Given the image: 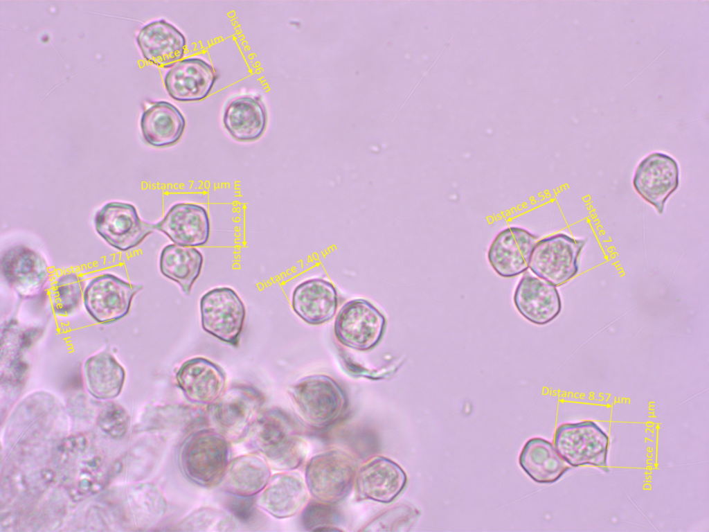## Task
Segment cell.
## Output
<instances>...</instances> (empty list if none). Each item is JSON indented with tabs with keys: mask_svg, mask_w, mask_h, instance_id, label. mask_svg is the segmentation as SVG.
Instances as JSON below:
<instances>
[{
	"mask_svg": "<svg viewBox=\"0 0 709 532\" xmlns=\"http://www.w3.org/2000/svg\"><path fill=\"white\" fill-rule=\"evenodd\" d=\"M250 440L267 463L279 470L298 468L308 452L298 423L280 409H270L258 417L251 427Z\"/></svg>",
	"mask_w": 709,
	"mask_h": 532,
	"instance_id": "obj_1",
	"label": "cell"
},
{
	"mask_svg": "<svg viewBox=\"0 0 709 532\" xmlns=\"http://www.w3.org/2000/svg\"><path fill=\"white\" fill-rule=\"evenodd\" d=\"M289 394L300 418L315 428L333 424L347 405L342 388L326 375L314 374L300 379L289 388Z\"/></svg>",
	"mask_w": 709,
	"mask_h": 532,
	"instance_id": "obj_2",
	"label": "cell"
},
{
	"mask_svg": "<svg viewBox=\"0 0 709 532\" xmlns=\"http://www.w3.org/2000/svg\"><path fill=\"white\" fill-rule=\"evenodd\" d=\"M356 463L341 450L314 456L305 468V481L311 495L319 502L332 504L343 499L355 479Z\"/></svg>",
	"mask_w": 709,
	"mask_h": 532,
	"instance_id": "obj_3",
	"label": "cell"
},
{
	"mask_svg": "<svg viewBox=\"0 0 709 532\" xmlns=\"http://www.w3.org/2000/svg\"><path fill=\"white\" fill-rule=\"evenodd\" d=\"M264 404L255 387L237 384L229 387L208 409L210 422L226 440L238 441L251 429Z\"/></svg>",
	"mask_w": 709,
	"mask_h": 532,
	"instance_id": "obj_4",
	"label": "cell"
},
{
	"mask_svg": "<svg viewBox=\"0 0 709 532\" xmlns=\"http://www.w3.org/2000/svg\"><path fill=\"white\" fill-rule=\"evenodd\" d=\"M226 439L217 432L201 430L191 436L181 452V465L186 477L204 487L217 484L228 465Z\"/></svg>",
	"mask_w": 709,
	"mask_h": 532,
	"instance_id": "obj_5",
	"label": "cell"
},
{
	"mask_svg": "<svg viewBox=\"0 0 709 532\" xmlns=\"http://www.w3.org/2000/svg\"><path fill=\"white\" fill-rule=\"evenodd\" d=\"M386 328L385 316L373 303L352 299L339 310L334 323L336 339L344 346L358 351L375 348Z\"/></svg>",
	"mask_w": 709,
	"mask_h": 532,
	"instance_id": "obj_6",
	"label": "cell"
},
{
	"mask_svg": "<svg viewBox=\"0 0 709 532\" xmlns=\"http://www.w3.org/2000/svg\"><path fill=\"white\" fill-rule=\"evenodd\" d=\"M609 442L608 435L592 420L564 423L554 437L556 450L569 466L591 465L606 472Z\"/></svg>",
	"mask_w": 709,
	"mask_h": 532,
	"instance_id": "obj_7",
	"label": "cell"
},
{
	"mask_svg": "<svg viewBox=\"0 0 709 532\" xmlns=\"http://www.w3.org/2000/svg\"><path fill=\"white\" fill-rule=\"evenodd\" d=\"M585 240L559 233L538 240L529 268L537 277L560 286L576 276L578 258Z\"/></svg>",
	"mask_w": 709,
	"mask_h": 532,
	"instance_id": "obj_8",
	"label": "cell"
},
{
	"mask_svg": "<svg viewBox=\"0 0 709 532\" xmlns=\"http://www.w3.org/2000/svg\"><path fill=\"white\" fill-rule=\"evenodd\" d=\"M199 309L205 332L232 346L239 344L246 308L235 290L220 287L208 291L200 299Z\"/></svg>",
	"mask_w": 709,
	"mask_h": 532,
	"instance_id": "obj_9",
	"label": "cell"
},
{
	"mask_svg": "<svg viewBox=\"0 0 709 532\" xmlns=\"http://www.w3.org/2000/svg\"><path fill=\"white\" fill-rule=\"evenodd\" d=\"M142 289L110 274L93 278L83 293L84 307L100 323H109L123 318L131 307L133 297Z\"/></svg>",
	"mask_w": 709,
	"mask_h": 532,
	"instance_id": "obj_10",
	"label": "cell"
},
{
	"mask_svg": "<svg viewBox=\"0 0 709 532\" xmlns=\"http://www.w3.org/2000/svg\"><path fill=\"white\" fill-rule=\"evenodd\" d=\"M95 229L110 246L125 251L140 245L154 230V224L143 221L131 204L111 202L96 214Z\"/></svg>",
	"mask_w": 709,
	"mask_h": 532,
	"instance_id": "obj_11",
	"label": "cell"
},
{
	"mask_svg": "<svg viewBox=\"0 0 709 532\" xmlns=\"http://www.w3.org/2000/svg\"><path fill=\"white\" fill-rule=\"evenodd\" d=\"M679 184L677 162L670 155L658 152L651 153L640 162L633 178L635 190L658 213L663 212L665 203Z\"/></svg>",
	"mask_w": 709,
	"mask_h": 532,
	"instance_id": "obj_12",
	"label": "cell"
},
{
	"mask_svg": "<svg viewBox=\"0 0 709 532\" xmlns=\"http://www.w3.org/2000/svg\"><path fill=\"white\" fill-rule=\"evenodd\" d=\"M1 269L10 287L24 299L40 294L49 278L45 259L38 252L21 245L12 246L3 253Z\"/></svg>",
	"mask_w": 709,
	"mask_h": 532,
	"instance_id": "obj_13",
	"label": "cell"
},
{
	"mask_svg": "<svg viewBox=\"0 0 709 532\" xmlns=\"http://www.w3.org/2000/svg\"><path fill=\"white\" fill-rule=\"evenodd\" d=\"M538 237L526 229L509 227L501 230L491 242L487 260L501 277L512 278L526 272Z\"/></svg>",
	"mask_w": 709,
	"mask_h": 532,
	"instance_id": "obj_14",
	"label": "cell"
},
{
	"mask_svg": "<svg viewBox=\"0 0 709 532\" xmlns=\"http://www.w3.org/2000/svg\"><path fill=\"white\" fill-rule=\"evenodd\" d=\"M357 496L359 499L387 504L404 490L407 477L393 461L377 456L364 463L355 476Z\"/></svg>",
	"mask_w": 709,
	"mask_h": 532,
	"instance_id": "obj_15",
	"label": "cell"
},
{
	"mask_svg": "<svg viewBox=\"0 0 709 532\" xmlns=\"http://www.w3.org/2000/svg\"><path fill=\"white\" fill-rule=\"evenodd\" d=\"M218 78L215 69L202 58L181 60L165 73L163 82L168 95L181 102L199 101L212 91Z\"/></svg>",
	"mask_w": 709,
	"mask_h": 532,
	"instance_id": "obj_16",
	"label": "cell"
},
{
	"mask_svg": "<svg viewBox=\"0 0 709 532\" xmlns=\"http://www.w3.org/2000/svg\"><path fill=\"white\" fill-rule=\"evenodd\" d=\"M156 229L174 243L186 247H199L207 243L210 231L206 209L197 204L179 202L172 205L156 224Z\"/></svg>",
	"mask_w": 709,
	"mask_h": 532,
	"instance_id": "obj_17",
	"label": "cell"
},
{
	"mask_svg": "<svg viewBox=\"0 0 709 532\" xmlns=\"http://www.w3.org/2000/svg\"><path fill=\"white\" fill-rule=\"evenodd\" d=\"M175 379L188 400L196 404H211L224 392L226 377L213 362L201 357L184 362Z\"/></svg>",
	"mask_w": 709,
	"mask_h": 532,
	"instance_id": "obj_18",
	"label": "cell"
},
{
	"mask_svg": "<svg viewBox=\"0 0 709 532\" xmlns=\"http://www.w3.org/2000/svg\"><path fill=\"white\" fill-rule=\"evenodd\" d=\"M513 301L518 312L528 321L545 325L561 312L562 301L556 286L531 275L519 281Z\"/></svg>",
	"mask_w": 709,
	"mask_h": 532,
	"instance_id": "obj_19",
	"label": "cell"
},
{
	"mask_svg": "<svg viewBox=\"0 0 709 532\" xmlns=\"http://www.w3.org/2000/svg\"><path fill=\"white\" fill-rule=\"evenodd\" d=\"M309 497L305 479L291 470L278 473L269 479L260 493L258 505L269 515L284 519L296 515Z\"/></svg>",
	"mask_w": 709,
	"mask_h": 532,
	"instance_id": "obj_20",
	"label": "cell"
},
{
	"mask_svg": "<svg viewBox=\"0 0 709 532\" xmlns=\"http://www.w3.org/2000/svg\"><path fill=\"white\" fill-rule=\"evenodd\" d=\"M136 42L146 61L164 68L172 67L184 55L186 39L176 26L159 19L141 28Z\"/></svg>",
	"mask_w": 709,
	"mask_h": 532,
	"instance_id": "obj_21",
	"label": "cell"
},
{
	"mask_svg": "<svg viewBox=\"0 0 709 532\" xmlns=\"http://www.w3.org/2000/svg\"><path fill=\"white\" fill-rule=\"evenodd\" d=\"M291 304L294 312L305 323L321 325L336 314L339 297L332 283L314 278L301 282L294 288Z\"/></svg>",
	"mask_w": 709,
	"mask_h": 532,
	"instance_id": "obj_22",
	"label": "cell"
},
{
	"mask_svg": "<svg viewBox=\"0 0 709 532\" xmlns=\"http://www.w3.org/2000/svg\"><path fill=\"white\" fill-rule=\"evenodd\" d=\"M222 121L225 129L234 139L253 141L260 139L266 129L267 112L260 96L241 95L228 102Z\"/></svg>",
	"mask_w": 709,
	"mask_h": 532,
	"instance_id": "obj_23",
	"label": "cell"
},
{
	"mask_svg": "<svg viewBox=\"0 0 709 532\" xmlns=\"http://www.w3.org/2000/svg\"><path fill=\"white\" fill-rule=\"evenodd\" d=\"M140 125L148 144L163 148L173 145L180 140L186 120L172 103L161 100L153 103L143 112Z\"/></svg>",
	"mask_w": 709,
	"mask_h": 532,
	"instance_id": "obj_24",
	"label": "cell"
},
{
	"mask_svg": "<svg viewBox=\"0 0 709 532\" xmlns=\"http://www.w3.org/2000/svg\"><path fill=\"white\" fill-rule=\"evenodd\" d=\"M519 463L528 476L538 484L556 482L570 469L554 445L539 437L532 438L525 443Z\"/></svg>",
	"mask_w": 709,
	"mask_h": 532,
	"instance_id": "obj_25",
	"label": "cell"
},
{
	"mask_svg": "<svg viewBox=\"0 0 709 532\" xmlns=\"http://www.w3.org/2000/svg\"><path fill=\"white\" fill-rule=\"evenodd\" d=\"M86 388L93 397L108 400L121 391L125 372L122 365L110 353L100 352L86 360L83 365Z\"/></svg>",
	"mask_w": 709,
	"mask_h": 532,
	"instance_id": "obj_26",
	"label": "cell"
},
{
	"mask_svg": "<svg viewBox=\"0 0 709 532\" xmlns=\"http://www.w3.org/2000/svg\"><path fill=\"white\" fill-rule=\"evenodd\" d=\"M203 263V255L195 247L170 244L161 252L159 269L163 276L178 284L183 294L188 295Z\"/></svg>",
	"mask_w": 709,
	"mask_h": 532,
	"instance_id": "obj_27",
	"label": "cell"
},
{
	"mask_svg": "<svg viewBox=\"0 0 709 532\" xmlns=\"http://www.w3.org/2000/svg\"><path fill=\"white\" fill-rule=\"evenodd\" d=\"M224 486L231 494L252 497L260 493L270 479L267 462L255 454L237 456L228 463Z\"/></svg>",
	"mask_w": 709,
	"mask_h": 532,
	"instance_id": "obj_28",
	"label": "cell"
},
{
	"mask_svg": "<svg viewBox=\"0 0 709 532\" xmlns=\"http://www.w3.org/2000/svg\"><path fill=\"white\" fill-rule=\"evenodd\" d=\"M84 290V281L77 274L69 272L61 275L50 294L55 313L61 316L72 313L83 299Z\"/></svg>",
	"mask_w": 709,
	"mask_h": 532,
	"instance_id": "obj_29",
	"label": "cell"
},
{
	"mask_svg": "<svg viewBox=\"0 0 709 532\" xmlns=\"http://www.w3.org/2000/svg\"><path fill=\"white\" fill-rule=\"evenodd\" d=\"M235 524L231 516L224 512L210 508L195 511L178 525L186 531H229Z\"/></svg>",
	"mask_w": 709,
	"mask_h": 532,
	"instance_id": "obj_30",
	"label": "cell"
},
{
	"mask_svg": "<svg viewBox=\"0 0 709 532\" xmlns=\"http://www.w3.org/2000/svg\"><path fill=\"white\" fill-rule=\"evenodd\" d=\"M417 515L418 511L408 505L395 506L377 516L361 531H405L411 526Z\"/></svg>",
	"mask_w": 709,
	"mask_h": 532,
	"instance_id": "obj_31",
	"label": "cell"
},
{
	"mask_svg": "<svg viewBox=\"0 0 709 532\" xmlns=\"http://www.w3.org/2000/svg\"><path fill=\"white\" fill-rule=\"evenodd\" d=\"M336 521L338 513L329 504L323 502L309 504L303 514L304 526L312 531H332L330 527Z\"/></svg>",
	"mask_w": 709,
	"mask_h": 532,
	"instance_id": "obj_32",
	"label": "cell"
},
{
	"mask_svg": "<svg viewBox=\"0 0 709 532\" xmlns=\"http://www.w3.org/2000/svg\"><path fill=\"white\" fill-rule=\"evenodd\" d=\"M100 423L102 427L107 432L116 433L118 434L124 432L126 426L127 419L125 411L116 405H109L103 411Z\"/></svg>",
	"mask_w": 709,
	"mask_h": 532,
	"instance_id": "obj_33",
	"label": "cell"
},
{
	"mask_svg": "<svg viewBox=\"0 0 709 532\" xmlns=\"http://www.w3.org/2000/svg\"><path fill=\"white\" fill-rule=\"evenodd\" d=\"M232 495L227 502L229 511L239 520H248L253 513V499L251 497Z\"/></svg>",
	"mask_w": 709,
	"mask_h": 532,
	"instance_id": "obj_34",
	"label": "cell"
}]
</instances>
